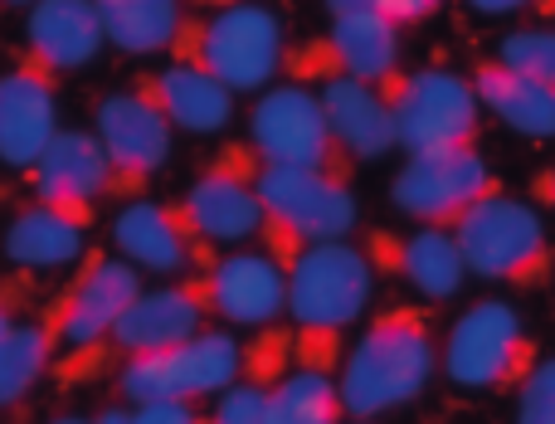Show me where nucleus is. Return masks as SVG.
Returning a JSON list of instances; mask_svg holds the SVG:
<instances>
[{
    "instance_id": "obj_1",
    "label": "nucleus",
    "mask_w": 555,
    "mask_h": 424,
    "mask_svg": "<svg viewBox=\"0 0 555 424\" xmlns=\"http://www.w3.org/2000/svg\"><path fill=\"white\" fill-rule=\"evenodd\" d=\"M380 264L371 259V244L326 240L287 259V322H293V351L302 367L336 371L341 342L371 308Z\"/></svg>"
},
{
    "instance_id": "obj_2",
    "label": "nucleus",
    "mask_w": 555,
    "mask_h": 424,
    "mask_svg": "<svg viewBox=\"0 0 555 424\" xmlns=\"http://www.w3.org/2000/svg\"><path fill=\"white\" fill-rule=\"evenodd\" d=\"M439 371V327L424 308H385L356 347L336 361V396L346 420H375L410 406Z\"/></svg>"
},
{
    "instance_id": "obj_3",
    "label": "nucleus",
    "mask_w": 555,
    "mask_h": 424,
    "mask_svg": "<svg viewBox=\"0 0 555 424\" xmlns=\"http://www.w3.org/2000/svg\"><path fill=\"white\" fill-rule=\"evenodd\" d=\"M171 54L176 64L201 68L230 93H254L287 68V29L259 0H234V5L205 10L201 20H185Z\"/></svg>"
},
{
    "instance_id": "obj_4",
    "label": "nucleus",
    "mask_w": 555,
    "mask_h": 424,
    "mask_svg": "<svg viewBox=\"0 0 555 424\" xmlns=\"http://www.w3.org/2000/svg\"><path fill=\"white\" fill-rule=\"evenodd\" d=\"M254 191L263 210L259 240L283 264L312 244L346 240L356 230V191L346 171H293L254 162Z\"/></svg>"
},
{
    "instance_id": "obj_5",
    "label": "nucleus",
    "mask_w": 555,
    "mask_h": 424,
    "mask_svg": "<svg viewBox=\"0 0 555 424\" xmlns=\"http://www.w3.org/2000/svg\"><path fill=\"white\" fill-rule=\"evenodd\" d=\"M453 244L463 254V269L488 283H512V288H537L555 269V244L541 224L537 205L498 191L463 210L449 224Z\"/></svg>"
},
{
    "instance_id": "obj_6",
    "label": "nucleus",
    "mask_w": 555,
    "mask_h": 424,
    "mask_svg": "<svg viewBox=\"0 0 555 424\" xmlns=\"http://www.w3.org/2000/svg\"><path fill=\"white\" fill-rule=\"evenodd\" d=\"M541 361V347L521 312L502 298H482L459 312L439 342V371L459 390H517Z\"/></svg>"
},
{
    "instance_id": "obj_7",
    "label": "nucleus",
    "mask_w": 555,
    "mask_h": 424,
    "mask_svg": "<svg viewBox=\"0 0 555 424\" xmlns=\"http://www.w3.org/2000/svg\"><path fill=\"white\" fill-rule=\"evenodd\" d=\"M254 347H244L234 332H195V337L176 342V347L146 351L117 367V396L127 406L142 400H210L230 390L234 381L249 371Z\"/></svg>"
},
{
    "instance_id": "obj_8",
    "label": "nucleus",
    "mask_w": 555,
    "mask_h": 424,
    "mask_svg": "<svg viewBox=\"0 0 555 424\" xmlns=\"http://www.w3.org/2000/svg\"><path fill=\"white\" fill-rule=\"evenodd\" d=\"M380 88L395 117V146H404V156L449 152V146H482V107L468 74L414 68V74L385 78Z\"/></svg>"
},
{
    "instance_id": "obj_9",
    "label": "nucleus",
    "mask_w": 555,
    "mask_h": 424,
    "mask_svg": "<svg viewBox=\"0 0 555 424\" xmlns=\"http://www.w3.org/2000/svg\"><path fill=\"white\" fill-rule=\"evenodd\" d=\"M244 156L259 166H293V171H346L351 162L341 156L332 127L322 117L317 88L307 83H283L254 103L249 113V137H244Z\"/></svg>"
},
{
    "instance_id": "obj_10",
    "label": "nucleus",
    "mask_w": 555,
    "mask_h": 424,
    "mask_svg": "<svg viewBox=\"0 0 555 424\" xmlns=\"http://www.w3.org/2000/svg\"><path fill=\"white\" fill-rule=\"evenodd\" d=\"M215 327L210 322V308H205V293H201V279H181V283H166V288H152V293H137L127 303V312L93 342V347L74 351L64 371L83 376L88 367L98 361H132V357H146V351H162V347H176V342L195 337V332Z\"/></svg>"
},
{
    "instance_id": "obj_11",
    "label": "nucleus",
    "mask_w": 555,
    "mask_h": 424,
    "mask_svg": "<svg viewBox=\"0 0 555 424\" xmlns=\"http://www.w3.org/2000/svg\"><path fill=\"white\" fill-rule=\"evenodd\" d=\"M502 181L482 146H449V152H420L404 156V166L390 181V205L414 224L449 230L463 210L498 195Z\"/></svg>"
},
{
    "instance_id": "obj_12",
    "label": "nucleus",
    "mask_w": 555,
    "mask_h": 424,
    "mask_svg": "<svg viewBox=\"0 0 555 424\" xmlns=\"http://www.w3.org/2000/svg\"><path fill=\"white\" fill-rule=\"evenodd\" d=\"M142 293V269H132L117 254H83V269L78 279L59 293V303L49 308V332H54V347L64 357L93 347L107 327L127 312V303Z\"/></svg>"
},
{
    "instance_id": "obj_13",
    "label": "nucleus",
    "mask_w": 555,
    "mask_h": 424,
    "mask_svg": "<svg viewBox=\"0 0 555 424\" xmlns=\"http://www.w3.org/2000/svg\"><path fill=\"white\" fill-rule=\"evenodd\" d=\"M176 205H181L185 224L195 230V240L205 249L259 240V230H263L259 191H254V162L244 156V146H230L220 162L205 166Z\"/></svg>"
},
{
    "instance_id": "obj_14",
    "label": "nucleus",
    "mask_w": 555,
    "mask_h": 424,
    "mask_svg": "<svg viewBox=\"0 0 555 424\" xmlns=\"http://www.w3.org/2000/svg\"><path fill=\"white\" fill-rule=\"evenodd\" d=\"M201 293L210 322L224 327H273L283 318L287 303V264L269 249H234V254H215L201 273Z\"/></svg>"
},
{
    "instance_id": "obj_15",
    "label": "nucleus",
    "mask_w": 555,
    "mask_h": 424,
    "mask_svg": "<svg viewBox=\"0 0 555 424\" xmlns=\"http://www.w3.org/2000/svg\"><path fill=\"white\" fill-rule=\"evenodd\" d=\"M93 137L107 156V171H113V195H132L166 166L176 132L137 88H122V93H107L98 103Z\"/></svg>"
},
{
    "instance_id": "obj_16",
    "label": "nucleus",
    "mask_w": 555,
    "mask_h": 424,
    "mask_svg": "<svg viewBox=\"0 0 555 424\" xmlns=\"http://www.w3.org/2000/svg\"><path fill=\"white\" fill-rule=\"evenodd\" d=\"M400 39L404 29L371 10H341L332 15L326 35L307 44L302 74L307 78H356V83H385L400 74Z\"/></svg>"
},
{
    "instance_id": "obj_17",
    "label": "nucleus",
    "mask_w": 555,
    "mask_h": 424,
    "mask_svg": "<svg viewBox=\"0 0 555 424\" xmlns=\"http://www.w3.org/2000/svg\"><path fill=\"white\" fill-rule=\"evenodd\" d=\"M113 249L132 269L176 273V279H191V273H201L215 259V249H205L195 240V230L185 224L181 205H162V201L122 205L113 220Z\"/></svg>"
},
{
    "instance_id": "obj_18",
    "label": "nucleus",
    "mask_w": 555,
    "mask_h": 424,
    "mask_svg": "<svg viewBox=\"0 0 555 424\" xmlns=\"http://www.w3.org/2000/svg\"><path fill=\"white\" fill-rule=\"evenodd\" d=\"M29 185H35V201L93 215V205L113 195V171L93 132H54L29 166Z\"/></svg>"
},
{
    "instance_id": "obj_19",
    "label": "nucleus",
    "mask_w": 555,
    "mask_h": 424,
    "mask_svg": "<svg viewBox=\"0 0 555 424\" xmlns=\"http://www.w3.org/2000/svg\"><path fill=\"white\" fill-rule=\"evenodd\" d=\"M54 93L59 78L35 68L29 59L20 68H10V74H0V162L5 166L29 171L35 156L49 146V137L59 132Z\"/></svg>"
},
{
    "instance_id": "obj_20",
    "label": "nucleus",
    "mask_w": 555,
    "mask_h": 424,
    "mask_svg": "<svg viewBox=\"0 0 555 424\" xmlns=\"http://www.w3.org/2000/svg\"><path fill=\"white\" fill-rule=\"evenodd\" d=\"M103 20L93 0H35L25 20V59L44 74H74L103 49Z\"/></svg>"
},
{
    "instance_id": "obj_21",
    "label": "nucleus",
    "mask_w": 555,
    "mask_h": 424,
    "mask_svg": "<svg viewBox=\"0 0 555 424\" xmlns=\"http://www.w3.org/2000/svg\"><path fill=\"white\" fill-rule=\"evenodd\" d=\"M317 103L332 127L336 146L346 162H380L385 152H395V117L385 103L380 83H356V78H322L317 83Z\"/></svg>"
},
{
    "instance_id": "obj_22",
    "label": "nucleus",
    "mask_w": 555,
    "mask_h": 424,
    "mask_svg": "<svg viewBox=\"0 0 555 424\" xmlns=\"http://www.w3.org/2000/svg\"><path fill=\"white\" fill-rule=\"evenodd\" d=\"M137 93L171 123V132H224L234 117V93L224 83H215L210 74L191 64H166L156 74L137 78Z\"/></svg>"
},
{
    "instance_id": "obj_23",
    "label": "nucleus",
    "mask_w": 555,
    "mask_h": 424,
    "mask_svg": "<svg viewBox=\"0 0 555 424\" xmlns=\"http://www.w3.org/2000/svg\"><path fill=\"white\" fill-rule=\"evenodd\" d=\"M88 210H64V205H25L5 230V259L25 273H44V269H64L78 264L88 254Z\"/></svg>"
},
{
    "instance_id": "obj_24",
    "label": "nucleus",
    "mask_w": 555,
    "mask_h": 424,
    "mask_svg": "<svg viewBox=\"0 0 555 424\" xmlns=\"http://www.w3.org/2000/svg\"><path fill=\"white\" fill-rule=\"evenodd\" d=\"M371 259L390 264V269L400 273L414 293H424L429 303H449L453 293L463 288V279H468L453 234L434 230V224H420L414 234H400V240H371Z\"/></svg>"
},
{
    "instance_id": "obj_25",
    "label": "nucleus",
    "mask_w": 555,
    "mask_h": 424,
    "mask_svg": "<svg viewBox=\"0 0 555 424\" xmlns=\"http://www.w3.org/2000/svg\"><path fill=\"white\" fill-rule=\"evenodd\" d=\"M468 83H473V93H478V107L498 117L502 127H512V132H521V137H537V142H551L555 137V93L551 88L512 74L498 59H478Z\"/></svg>"
},
{
    "instance_id": "obj_26",
    "label": "nucleus",
    "mask_w": 555,
    "mask_h": 424,
    "mask_svg": "<svg viewBox=\"0 0 555 424\" xmlns=\"http://www.w3.org/2000/svg\"><path fill=\"white\" fill-rule=\"evenodd\" d=\"M93 10L122 54H171L185 25V0H93Z\"/></svg>"
},
{
    "instance_id": "obj_27",
    "label": "nucleus",
    "mask_w": 555,
    "mask_h": 424,
    "mask_svg": "<svg viewBox=\"0 0 555 424\" xmlns=\"http://www.w3.org/2000/svg\"><path fill=\"white\" fill-rule=\"evenodd\" d=\"M341 396L332 371H273L263 386V424H341Z\"/></svg>"
},
{
    "instance_id": "obj_28",
    "label": "nucleus",
    "mask_w": 555,
    "mask_h": 424,
    "mask_svg": "<svg viewBox=\"0 0 555 424\" xmlns=\"http://www.w3.org/2000/svg\"><path fill=\"white\" fill-rule=\"evenodd\" d=\"M54 357H59V347H54L49 322H15V327L0 337V410L20 406V400L44 381Z\"/></svg>"
},
{
    "instance_id": "obj_29",
    "label": "nucleus",
    "mask_w": 555,
    "mask_h": 424,
    "mask_svg": "<svg viewBox=\"0 0 555 424\" xmlns=\"http://www.w3.org/2000/svg\"><path fill=\"white\" fill-rule=\"evenodd\" d=\"M273 371H278V347H269V351L254 347L249 371H244L230 390H220V400H215V410H210V424H263V386H269Z\"/></svg>"
},
{
    "instance_id": "obj_30",
    "label": "nucleus",
    "mask_w": 555,
    "mask_h": 424,
    "mask_svg": "<svg viewBox=\"0 0 555 424\" xmlns=\"http://www.w3.org/2000/svg\"><path fill=\"white\" fill-rule=\"evenodd\" d=\"M492 59H498L502 68H512V74L531 78V83H541L555 93V29H541V25L512 29V35H502V44Z\"/></svg>"
},
{
    "instance_id": "obj_31",
    "label": "nucleus",
    "mask_w": 555,
    "mask_h": 424,
    "mask_svg": "<svg viewBox=\"0 0 555 424\" xmlns=\"http://www.w3.org/2000/svg\"><path fill=\"white\" fill-rule=\"evenodd\" d=\"M517 424H555V357H541L517 386Z\"/></svg>"
},
{
    "instance_id": "obj_32",
    "label": "nucleus",
    "mask_w": 555,
    "mask_h": 424,
    "mask_svg": "<svg viewBox=\"0 0 555 424\" xmlns=\"http://www.w3.org/2000/svg\"><path fill=\"white\" fill-rule=\"evenodd\" d=\"M326 10H332V15H341V10H371V15L410 29V25H424V20L439 15L443 0H326Z\"/></svg>"
},
{
    "instance_id": "obj_33",
    "label": "nucleus",
    "mask_w": 555,
    "mask_h": 424,
    "mask_svg": "<svg viewBox=\"0 0 555 424\" xmlns=\"http://www.w3.org/2000/svg\"><path fill=\"white\" fill-rule=\"evenodd\" d=\"M127 415L132 424H210V410L201 400H142Z\"/></svg>"
},
{
    "instance_id": "obj_34",
    "label": "nucleus",
    "mask_w": 555,
    "mask_h": 424,
    "mask_svg": "<svg viewBox=\"0 0 555 424\" xmlns=\"http://www.w3.org/2000/svg\"><path fill=\"white\" fill-rule=\"evenodd\" d=\"M478 15H555V0H463Z\"/></svg>"
},
{
    "instance_id": "obj_35",
    "label": "nucleus",
    "mask_w": 555,
    "mask_h": 424,
    "mask_svg": "<svg viewBox=\"0 0 555 424\" xmlns=\"http://www.w3.org/2000/svg\"><path fill=\"white\" fill-rule=\"evenodd\" d=\"M20 322V283H0V337Z\"/></svg>"
},
{
    "instance_id": "obj_36",
    "label": "nucleus",
    "mask_w": 555,
    "mask_h": 424,
    "mask_svg": "<svg viewBox=\"0 0 555 424\" xmlns=\"http://www.w3.org/2000/svg\"><path fill=\"white\" fill-rule=\"evenodd\" d=\"M531 195H537L541 205H551V210H555V166H546V171L537 176V185H531Z\"/></svg>"
},
{
    "instance_id": "obj_37",
    "label": "nucleus",
    "mask_w": 555,
    "mask_h": 424,
    "mask_svg": "<svg viewBox=\"0 0 555 424\" xmlns=\"http://www.w3.org/2000/svg\"><path fill=\"white\" fill-rule=\"evenodd\" d=\"M93 424H132V415H127V410H117V406H113V410H103V415H98Z\"/></svg>"
},
{
    "instance_id": "obj_38",
    "label": "nucleus",
    "mask_w": 555,
    "mask_h": 424,
    "mask_svg": "<svg viewBox=\"0 0 555 424\" xmlns=\"http://www.w3.org/2000/svg\"><path fill=\"white\" fill-rule=\"evenodd\" d=\"M195 5H205V10H220V5H234V0H195Z\"/></svg>"
},
{
    "instance_id": "obj_39",
    "label": "nucleus",
    "mask_w": 555,
    "mask_h": 424,
    "mask_svg": "<svg viewBox=\"0 0 555 424\" xmlns=\"http://www.w3.org/2000/svg\"><path fill=\"white\" fill-rule=\"evenodd\" d=\"M49 424H93V420H78V415H59V420H49Z\"/></svg>"
},
{
    "instance_id": "obj_40",
    "label": "nucleus",
    "mask_w": 555,
    "mask_h": 424,
    "mask_svg": "<svg viewBox=\"0 0 555 424\" xmlns=\"http://www.w3.org/2000/svg\"><path fill=\"white\" fill-rule=\"evenodd\" d=\"M0 5H35V0H0Z\"/></svg>"
},
{
    "instance_id": "obj_41",
    "label": "nucleus",
    "mask_w": 555,
    "mask_h": 424,
    "mask_svg": "<svg viewBox=\"0 0 555 424\" xmlns=\"http://www.w3.org/2000/svg\"><path fill=\"white\" fill-rule=\"evenodd\" d=\"M351 424H371V420H351Z\"/></svg>"
}]
</instances>
